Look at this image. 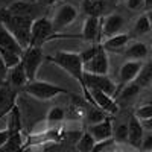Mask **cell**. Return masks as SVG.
<instances>
[{
	"label": "cell",
	"instance_id": "obj_1",
	"mask_svg": "<svg viewBox=\"0 0 152 152\" xmlns=\"http://www.w3.org/2000/svg\"><path fill=\"white\" fill-rule=\"evenodd\" d=\"M0 21L3 23V26L14 35V38L20 43V46L26 50L31 46V29L34 18L31 15H17L11 14L9 11L0 12Z\"/></svg>",
	"mask_w": 152,
	"mask_h": 152
},
{
	"label": "cell",
	"instance_id": "obj_2",
	"mask_svg": "<svg viewBox=\"0 0 152 152\" xmlns=\"http://www.w3.org/2000/svg\"><path fill=\"white\" fill-rule=\"evenodd\" d=\"M49 61L53 62L55 66H58L64 72H67L73 79L78 81L79 85L82 87V91L85 93L88 100H90V94H88L87 88H85V82H84V73L85 72H84V62L81 59V53L69 52V50H59V52L53 53L52 56H49Z\"/></svg>",
	"mask_w": 152,
	"mask_h": 152
},
{
	"label": "cell",
	"instance_id": "obj_3",
	"mask_svg": "<svg viewBox=\"0 0 152 152\" xmlns=\"http://www.w3.org/2000/svg\"><path fill=\"white\" fill-rule=\"evenodd\" d=\"M26 93L38 100H50L62 93H66L64 88H61L52 82H47V81H32V82H28L26 85Z\"/></svg>",
	"mask_w": 152,
	"mask_h": 152
},
{
	"label": "cell",
	"instance_id": "obj_4",
	"mask_svg": "<svg viewBox=\"0 0 152 152\" xmlns=\"http://www.w3.org/2000/svg\"><path fill=\"white\" fill-rule=\"evenodd\" d=\"M43 59H44L43 47L32 46V47L24 50L21 62H23V66H24V70H26L29 82H32V81L37 79V75H38V70H40V66L43 64Z\"/></svg>",
	"mask_w": 152,
	"mask_h": 152
},
{
	"label": "cell",
	"instance_id": "obj_5",
	"mask_svg": "<svg viewBox=\"0 0 152 152\" xmlns=\"http://www.w3.org/2000/svg\"><path fill=\"white\" fill-rule=\"evenodd\" d=\"M84 82L85 88L88 90H99L104 91L110 96H116L117 93V84H114L108 75H91V73H84Z\"/></svg>",
	"mask_w": 152,
	"mask_h": 152
},
{
	"label": "cell",
	"instance_id": "obj_6",
	"mask_svg": "<svg viewBox=\"0 0 152 152\" xmlns=\"http://www.w3.org/2000/svg\"><path fill=\"white\" fill-rule=\"evenodd\" d=\"M53 24L52 20H49L46 17L37 18L32 23V29H31V46H43V43L47 40L49 37H52L53 34Z\"/></svg>",
	"mask_w": 152,
	"mask_h": 152
},
{
	"label": "cell",
	"instance_id": "obj_7",
	"mask_svg": "<svg viewBox=\"0 0 152 152\" xmlns=\"http://www.w3.org/2000/svg\"><path fill=\"white\" fill-rule=\"evenodd\" d=\"M76 17H78V9H76L72 3H62L56 14L52 20V24H53V31H62L66 29L67 26H70V24L76 20Z\"/></svg>",
	"mask_w": 152,
	"mask_h": 152
},
{
	"label": "cell",
	"instance_id": "obj_8",
	"mask_svg": "<svg viewBox=\"0 0 152 152\" xmlns=\"http://www.w3.org/2000/svg\"><path fill=\"white\" fill-rule=\"evenodd\" d=\"M88 94H90V100H93V104L99 110L107 113L108 116H116L119 113V104L114 100V96H110L99 90H88Z\"/></svg>",
	"mask_w": 152,
	"mask_h": 152
},
{
	"label": "cell",
	"instance_id": "obj_9",
	"mask_svg": "<svg viewBox=\"0 0 152 152\" xmlns=\"http://www.w3.org/2000/svg\"><path fill=\"white\" fill-rule=\"evenodd\" d=\"M125 28V18L122 14H108L100 20V34L104 38H110L117 34H122V29Z\"/></svg>",
	"mask_w": 152,
	"mask_h": 152
},
{
	"label": "cell",
	"instance_id": "obj_10",
	"mask_svg": "<svg viewBox=\"0 0 152 152\" xmlns=\"http://www.w3.org/2000/svg\"><path fill=\"white\" fill-rule=\"evenodd\" d=\"M84 72L85 73H91V75H108L110 72V59L107 55V50H104V47L100 46L97 53L93 56V59H90L84 64Z\"/></svg>",
	"mask_w": 152,
	"mask_h": 152
},
{
	"label": "cell",
	"instance_id": "obj_11",
	"mask_svg": "<svg viewBox=\"0 0 152 152\" xmlns=\"http://www.w3.org/2000/svg\"><path fill=\"white\" fill-rule=\"evenodd\" d=\"M143 67V62L142 61H131V59H126L117 75V84L119 87H123L129 82L137 81L138 75H140V70Z\"/></svg>",
	"mask_w": 152,
	"mask_h": 152
},
{
	"label": "cell",
	"instance_id": "obj_12",
	"mask_svg": "<svg viewBox=\"0 0 152 152\" xmlns=\"http://www.w3.org/2000/svg\"><path fill=\"white\" fill-rule=\"evenodd\" d=\"M143 137H145V128L142 122L138 120L134 114L129 117L128 120V143L129 146L135 148V149H140L142 143H143Z\"/></svg>",
	"mask_w": 152,
	"mask_h": 152
},
{
	"label": "cell",
	"instance_id": "obj_13",
	"mask_svg": "<svg viewBox=\"0 0 152 152\" xmlns=\"http://www.w3.org/2000/svg\"><path fill=\"white\" fill-rule=\"evenodd\" d=\"M87 131L94 137V140H96V142H104V140H108V138H113L114 128H113L111 119L107 117L104 122L88 126V129H87Z\"/></svg>",
	"mask_w": 152,
	"mask_h": 152
},
{
	"label": "cell",
	"instance_id": "obj_14",
	"mask_svg": "<svg viewBox=\"0 0 152 152\" xmlns=\"http://www.w3.org/2000/svg\"><path fill=\"white\" fill-rule=\"evenodd\" d=\"M131 40V37L128 34H117L114 37H110V38H105L104 43H100V46L104 47V50L107 52H120V50L128 47V43Z\"/></svg>",
	"mask_w": 152,
	"mask_h": 152
},
{
	"label": "cell",
	"instance_id": "obj_15",
	"mask_svg": "<svg viewBox=\"0 0 152 152\" xmlns=\"http://www.w3.org/2000/svg\"><path fill=\"white\" fill-rule=\"evenodd\" d=\"M151 52V47L143 43V41H134L132 44H129L128 47L125 49V56L126 59H131V61H145L149 56Z\"/></svg>",
	"mask_w": 152,
	"mask_h": 152
},
{
	"label": "cell",
	"instance_id": "obj_16",
	"mask_svg": "<svg viewBox=\"0 0 152 152\" xmlns=\"http://www.w3.org/2000/svg\"><path fill=\"white\" fill-rule=\"evenodd\" d=\"M0 49H9V50H15V52L24 53V49L14 38V35L3 26L2 21H0Z\"/></svg>",
	"mask_w": 152,
	"mask_h": 152
},
{
	"label": "cell",
	"instance_id": "obj_17",
	"mask_svg": "<svg viewBox=\"0 0 152 152\" xmlns=\"http://www.w3.org/2000/svg\"><path fill=\"white\" fill-rule=\"evenodd\" d=\"M99 32H100V18L87 17L82 24V38L87 41H94Z\"/></svg>",
	"mask_w": 152,
	"mask_h": 152
},
{
	"label": "cell",
	"instance_id": "obj_18",
	"mask_svg": "<svg viewBox=\"0 0 152 152\" xmlns=\"http://www.w3.org/2000/svg\"><path fill=\"white\" fill-rule=\"evenodd\" d=\"M9 82L14 85L15 88H21V87L28 85L29 79H28V75H26V70H24L23 62H20L18 66L12 67L9 70Z\"/></svg>",
	"mask_w": 152,
	"mask_h": 152
},
{
	"label": "cell",
	"instance_id": "obj_19",
	"mask_svg": "<svg viewBox=\"0 0 152 152\" xmlns=\"http://www.w3.org/2000/svg\"><path fill=\"white\" fill-rule=\"evenodd\" d=\"M82 9L88 17L100 18L105 12V2L104 0H84Z\"/></svg>",
	"mask_w": 152,
	"mask_h": 152
},
{
	"label": "cell",
	"instance_id": "obj_20",
	"mask_svg": "<svg viewBox=\"0 0 152 152\" xmlns=\"http://www.w3.org/2000/svg\"><path fill=\"white\" fill-rule=\"evenodd\" d=\"M0 55H2L8 70H11L12 67L18 66L21 62V59H23V53L15 52V50H9V49H0Z\"/></svg>",
	"mask_w": 152,
	"mask_h": 152
},
{
	"label": "cell",
	"instance_id": "obj_21",
	"mask_svg": "<svg viewBox=\"0 0 152 152\" xmlns=\"http://www.w3.org/2000/svg\"><path fill=\"white\" fill-rule=\"evenodd\" d=\"M64 119H66V111L61 107H52L47 113L46 122H47L49 128H53V126H58Z\"/></svg>",
	"mask_w": 152,
	"mask_h": 152
},
{
	"label": "cell",
	"instance_id": "obj_22",
	"mask_svg": "<svg viewBox=\"0 0 152 152\" xmlns=\"http://www.w3.org/2000/svg\"><path fill=\"white\" fill-rule=\"evenodd\" d=\"M96 140H94V137L85 131L82 132V135L79 137V142H78V151L79 152H94V148H96Z\"/></svg>",
	"mask_w": 152,
	"mask_h": 152
},
{
	"label": "cell",
	"instance_id": "obj_23",
	"mask_svg": "<svg viewBox=\"0 0 152 152\" xmlns=\"http://www.w3.org/2000/svg\"><path fill=\"white\" fill-rule=\"evenodd\" d=\"M135 82L142 88L143 87H149L152 84V59L143 64V67L140 70V75H138V78H137Z\"/></svg>",
	"mask_w": 152,
	"mask_h": 152
},
{
	"label": "cell",
	"instance_id": "obj_24",
	"mask_svg": "<svg viewBox=\"0 0 152 152\" xmlns=\"http://www.w3.org/2000/svg\"><path fill=\"white\" fill-rule=\"evenodd\" d=\"M132 31L135 35H148L152 29H151V24H149V20H148V15L146 12L145 14H140L135 21H134V26H132Z\"/></svg>",
	"mask_w": 152,
	"mask_h": 152
},
{
	"label": "cell",
	"instance_id": "obj_25",
	"mask_svg": "<svg viewBox=\"0 0 152 152\" xmlns=\"http://www.w3.org/2000/svg\"><path fill=\"white\" fill-rule=\"evenodd\" d=\"M142 91V87L138 85L135 81L134 82H129V84H126L122 87V90H120V99L123 100H129L135 96H138V93Z\"/></svg>",
	"mask_w": 152,
	"mask_h": 152
},
{
	"label": "cell",
	"instance_id": "obj_26",
	"mask_svg": "<svg viewBox=\"0 0 152 152\" xmlns=\"http://www.w3.org/2000/svg\"><path fill=\"white\" fill-rule=\"evenodd\" d=\"M12 96L9 88L5 85H0V111H8V107L12 105Z\"/></svg>",
	"mask_w": 152,
	"mask_h": 152
},
{
	"label": "cell",
	"instance_id": "obj_27",
	"mask_svg": "<svg viewBox=\"0 0 152 152\" xmlns=\"http://www.w3.org/2000/svg\"><path fill=\"white\" fill-rule=\"evenodd\" d=\"M134 116L140 120V122H145V120H149L152 117V102H148V104H143L140 105L135 113H134Z\"/></svg>",
	"mask_w": 152,
	"mask_h": 152
},
{
	"label": "cell",
	"instance_id": "obj_28",
	"mask_svg": "<svg viewBox=\"0 0 152 152\" xmlns=\"http://www.w3.org/2000/svg\"><path fill=\"white\" fill-rule=\"evenodd\" d=\"M113 138L116 142H120V143L128 142V123H119L116 128H114Z\"/></svg>",
	"mask_w": 152,
	"mask_h": 152
},
{
	"label": "cell",
	"instance_id": "obj_29",
	"mask_svg": "<svg viewBox=\"0 0 152 152\" xmlns=\"http://www.w3.org/2000/svg\"><path fill=\"white\" fill-rule=\"evenodd\" d=\"M107 117H108V114L97 108V110H91L90 113L87 114V122H88V125L91 126V125H96V123L104 122Z\"/></svg>",
	"mask_w": 152,
	"mask_h": 152
},
{
	"label": "cell",
	"instance_id": "obj_30",
	"mask_svg": "<svg viewBox=\"0 0 152 152\" xmlns=\"http://www.w3.org/2000/svg\"><path fill=\"white\" fill-rule=\"evenodd\" d=\"M99 47H100V44H97V46H90L88 49H85L84 52H81V59H82L84 64H87L90 59H93V56L97 53Z\"/></svg>",
	"mask_w": 152,
	"mask_h": 152
},
{
	"label": "cell",
	"instance_id": "obj_31",
	"mask_svg": "<svg viewBox=\"0 0 152 152\" xmlns=\"http://www.w3.org/2000/svg\"><path fill=\"white\" fill-rule=\"evenodd\" d=\"M126 6L131 11H142L145 8V0H126Z\"/></svg>",
	"mask_w": 152,
	"mask_h": 152
},
{
	"label": "cell",
	"instance_id": "obj_32",
	"mask_svg": "<svg viewBox=\"0 0 152 152\" xmlns=\"http://www.w3.org/2000/svg\"><path fill=\"white\" fill-rule=\"evenodd\" d=\"M11 135H12L11 129H2V131H0V149H2V148L8 143V140L11 138Z\"/></svg>",
	"mask_w": 152,
	"mask_h": 152
},
{
	"label": "cell",
	"instance_id": "obj_33",
	"mask_svg": "<svg viewBox=\"0 0 152 152\" xmlns=\"http://www.w3.org/2000/svg\"><path fill=\"white\" fill-rule=\"evenodd\" d=\"M142 148L145 149V152H152V134H148L143 137Z\"/></svg>",
	"mask_w": 152,
	"mask_h": 152
},
{
	"label": "cell",
	"instance_id": "obj_34",
	"mask_svg": "<svg viewBox=\"0 0 152 152\" xmlns=\"http://www.w3.org/2000/svg\"><path fill=\"white\" fill-rule=\"evenodd\" d=\"M142 125H143L145 131H149V132H152V117H151L149 120H145V122H142Z\"/></svg>",
	"mask_w": 152,
	"mask_h": 152
},
{
	"label": "cell",
	"instance_id": "obj_35",
	"mask_svg": "<svg viewBox=\"0 0 152 152\" xmlns=\"http://www.w3.org/2000/svg\"><path fill=\"white\" fill-rule=\"evenodd\" d=\"M146 15H148V20H149V24H151V29H152V8L146 11Z\"/></svg>",
	"mask_w": 152,
	"mask_h": 152
},
{
	"label": "cell",
	"instance_id": "obj_36",
	"mask_svg": "<svg viewBox=\"0 0 152 152\" xmlns=\"http://www.w3.org/2000/svg\"><path fill=\"white\" fill-rule=\"evenodd\" d=\"M145 8L146 9H151L152 8V0H145Z\"/></svg>",
	"mask_w": 152,
	"mask_h": 152
},
{
	"label": "cell",
	"instance_id": "obj_37",
	"mask_svg": "<svg viewBox=\"0 0 152 152\" xmlns=\"http://www.w3.org/2000/svg\"><path fill=\"white\" fill-rule=\"evenodd\" d=\"M44 3H47V5H52V3H55V2H58V0H43Z\"/></svg>",
	"mask_w": 152,
	"mask_h": 152
},
{
	"label": "cell",
	"instance_id": "obj_38",
	"mask_svg": "<svg viewBox=\"0 0 152 152\" xmlns=\"http://www.w3.org/2000/svg\"><path fill=\"white\" fill-rule=\"evenodd\" d=\"M18 2H23V3H29V2H34V0H18Z\"/></svg>",
	"mask_w": 152,
	"mask_h": 152
},
{
	"label": "cell",
	"instance_id": "obj_39",
	"mask_svg": "<svg viewBox=\"0 0 152 152\" xmlns=\"http://www.w3.org/2000/svg\"><path fill=\"white\" fill-rule=\"evenodd\" d=\"M5 113H6V111H0V117H2V116H3Z\"/></svg>",
	"mask_w": 152,
	"mask_h": 152
},
{
	"label": "cell",
	"instance_id": "obj_40",
	"mask_svg": "<svg viewBox=\"0 0 152 152\" xmlns=\"http://www.w3.org/2000/svg\"><path fill=\"white\" fill-rule=\"evenodd\" d=\"M151 49H152V44H151Z\"/></svg>",
	"mask_w": 152,
	"mask_h": 152
},
{
	"label": "cell",
	"instance_id": "obj_41",
	"mask_svg": "<svg viewBox=\"0 0 152 152\" xmlns=\"http://www.w3.org/2000/svg\"><path fill=\"white\" fill-rule=\"evenodd\" d=\"M151 87H152V84H151Z\"/></svg>",
	"mask_w": 152,
	"mask_h": 152
}]
</instances>
